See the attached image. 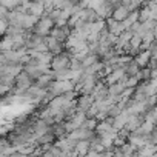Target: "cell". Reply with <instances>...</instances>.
Here are the masks:
<instances>
[{
	"label": "cell",
	"instance_id": "obj_1",
	"mask_svg": "<svg viewBox=\"0 0 157 157\" xmlns=\"http://www.w3.org/2000/svg\"><path fill=\"white\" fill-rule=\"evenodd\" d=\"M71 59H72V54L65 49L60 56H54V60H52V63H51V69H52L54 72L63 71V69H69V66H71Z\"/></svg>",
	"mask_w": 157,
	"mask_h": 157
},
{
	"label": "cell",
	"instance_id": "obj_2",
	"mask_svg": "<svg viewBox=\"0 0 157 157\" xmlns=\"http://www.w3.org/2000/svg\"><path fill=\"white\" fill-rule=\"evenodd\" d=\"M45 43L48 45L49 52H52L54 56H60V54L63 52V49H65V43L59 42L57 39H54V37H51V36L45 37Z\"/></svg>",
	"mask_w": 157,
	"mask_h": 157
},
{
	"label": "cell",
	"instance_id": "obj_3",
	"mask_svg": "<svg viewBox=\"0 0 157 157\" xmlns=\"http://www.w3.org/2000/svg\"><path fill=\"white\" fill-rule=\"evenodd\" d=\"M125 75H126V69H125V68H117V69H114V71L105 78V82H106L108 86H111V85L119 83Z\"/></svg>",
	"mask_w": 157,
	"mask_h": 157
},
{
	"label": "cell",
	"instance_id": "obj_4",
	"mask_svg": "<svg viewBox=\"0 0 157 157\" xmlns=\"http://www.w3.org/2000/svg\"><path fill=\"white\" fill-rule=\"evenodd\" d=\"M93 105L94 100L91 96H80L77 99V113H88Z\"/></svg>",
	"mask_w": 157,
	"mask_h": 157
},
{
	"label": "cell",
	"instance_id": "obj_5",
	"mask_svg": "<svg viewBox=\"0 0 157 157\" xmlns=\"http://www.w3.org/2000/svg\"><path fill=\"white\" fill-rule=\"evenodd\" d=\"M128 143L132 145L136 149H140V148L149 145V142H148V136H137V134H134V132H131V136L128 137Z\"/></svg>",
	"mask_w": 157,
	"mask_h": 157
},
{
	"label": "cell",
	"instance_id": "obj_6",
	"mask_svg": "<svg viewBox=\"0 0 157 157\" xmlns=\"http://www.w3.org/2000/svg\"><path fill=\"white\" fill-rule=\"evenodd\" d=\"M33 131H34V134H36L37 137H42V136H45V134H48V132L51 131V126H49L45 120L36 119L34 126H33Z\"/></svg>",
	"mask_w": 157,
	"mask_h": 157
},
{
	"label": "cell",
	"instance_id": "obj_7",
	"mask_svg": "<svg viewBox=\"0 0 157 157\" xmlns=\"http://www.w3.org/2000/svg\"><path fill=\"white\" fill-rule=\"evenodd\" d=\"M143 123H145V116H131L125 128H126L129 132H136Z\"/></svg>",
	"mask_w": 157,
	"mask_h": 157
},
{
	"label": "cell",
	"instance_id": "obj_8",
	"mask_svg": "<svg viewBox=\"0 0 157 157\" xmlns=\"http://www.w3.org/2000/svg\"><path fill=\"white\" fill-rule=\"evenodd\" d=\"M129 117H131V114L125 109L119 117H116V119H114V125H113V126H114V129H116L117 132H120L122 129H125V126H126V123H128Z\"/></svg>",
	"mask_w": 157,
	"mask_h": 157
},
{
	"label": "cell",
	"instance_id": "obj_9",
	"mask_svg": "<svg viewBox=\"0 0 157 157\" xmlns=\"http://www.w3.org/2000/svg\"><path fill=\"white\" fill-rule=\"evenodd\" d=\"M45 13H46V10H45V2H42V0H40V2H31V8H29L28 14L42 19V17L45 16Z\"/></svg>",
	"mask_w": 157,
	"mask_h": 157
},
{
	"label": "cell",
	"instance_id": "obj_10",
	"mask_svg": "<svg viewBox=\"0 0 157 157\" xmlns=\"http://www.w3.org/2000/svg\"><path fill=\"white\" fill-rule=\"evenodd\" d=\"M54 82V71L51 69L48 74H43L40 78H39V80L36 82V85L37 86H40L42 90H48L49 86H51V83Z\"/></svg>",
	"mask_w": 157,
	"mask_h": 157
},
{
	"label": "cell",
	"instance_id": "obj_11",
	"mask_svg": "<svg viewBox=\"0 0 157 157\" xmlns=\"http://www.w3.org/2000/svg\"><path fill=\"white\" fill-rule=\"evenodd\" d=\"M106 25H108L109 33H111V34H114V36H119V37H120V36L125 33L123 25H122L120 22H116L114 19H108V20H106Z\"/></svg>",
	"mask_w": 157,
	"mask_h": 157
},
{
	"label": "cell",
	"instance_id": "obj_12",
	"mask_svg": "<svg viewBox=\"0 0 157 157\" xmlns=\"http://www.w3.org/2000/svg\"><path fill=\"white\" fill-rule=\"evenodd\" d=\"M151 59H152V57H151V52H149V51H145V52H140L137 57H134V62L139 65L140 69H145V68H148Z\"/></svg>",
	"mask_w": 157,
	"mask_h": 157
},
{
	"label": "cell",
	"instance_id": "obj_13",
	"mask_svg": "<svg viewBox=\"0 0 157 157\" xmlns=\"http://www.w3.org/2000/svg\"><path fill=\"white\" fill-rule=\"evenodd\" d=\"M40 19L36 17V16H31V14H26L25 16V20H23V29L25 31H33L37 25H39Z\"/></svg>",
	"mask_w": 157,
	"mask_h": 157
},
{
	"label": "cell",
	"instance_id": "obj_14",
	"mask_svg": "<svg viewBox=\"0 0 157 157\" xmlns=\"http://www.w3.org/2000/svg\"><path fill=\"white\" fill-rule=\"evenodd\" d=\"M129 10L128 8H125V6H120V8H117L116 11H114V14H113V19L116 20V22H125L128 17H129Z\"/></svg>",
	"mask_w": 157,
	"mask_h": 157
},
{
	"label": "cell",
	"instance_id": "obj_15",
	"mask_svg": "<svg viewBox=\"0 0 157 157\" xmlns=\"http://www.w3.org/2000/svg\"><path fill=\"white\" fill-rule=\"evenodd\" d=\"M8 51H14V40L10 36H5L0 43V52H8Z\"/></svg>",
	"mask_w": 157,
	"mask_h": 157
},
{
	"label": "cell",
	"instance_id": "obj_16",
	"mask_svg": "<svg viewBox=\"0 0 157 157\" xmlns=\"http://www.w3.org/2000/svg\"><path fill=\"white\" fill-rule=\"evenodd\" d=\"M155 152H157V151H155V146H152V145H146V146L137 149L136 157H152Z\"/></svg>",
	"mask_w": 157,
	"mask_h": 157
},
{
	"label": "cell",
	"instance_id": "obj_17",
	"mask_svg": "<svg viewBox=\"0 0 157 157\" xmlns=\"http://www.w3.org/2000/svg\"><path fill=\"white\" fill-rule=\"evenodd\" d=\"M0 5L5 6V8L10 10V11H16V10L20 8L22 0H0Z\"/></svg>",
	"mask_w": 157,
	"mask_h": 157
},
{
	"label": "cell",
	"instance_id": "obj_18",
	"mask_svg": "<svg viewBox=\"0 0 157 157\" xmlns=\"http://www.w3.org/2000/svg\"><path fill=\"white\" fill-rule=\"evenodd\" d=\"M139 72H140V68H139V65H137L136 62H131V63L126 66V75H128V77H136Z\"/></svg>",
	"mask_w": 157,
	"mask_h": 157
},
{
	"label": "cell",
	"instance_id": "obj_19",
	"mask_svg": "<svg viewBox=\"0 0 157 157\" xmlns=\"http://www.w3.org/2000/svg\"><path fill=\"white\" fill-rule=\"evenodd\" d=\"M142 43H143V39H142L140 36H137V34H134V37H132L131 42H129V45H131V48H132L134 51H139L140 46H142Z\"/></svg>",
	"mask_w": 157,
	"mask_h": 157
},
{
	"label": "cell",
	"instance_id": "obj_20",
	"mask_svg": "<svg viewBox=\"0 0 157 157\" xmlns=\"http://www.w3.org/2000/svg\"><path fill=\"white\" fill-rule=\"evenodd\" d=\"M71 71H83V65L80 60H77V59H71V66H69Z\"/></svg>",
	"mask_w": 157,
	"mask_h": 157
},
{
	"label": "cell",
	"instance_id": "obj_21",
	"mask_svg": "<svg viewBox=\"0 0 157 157\" xmlns=\"http://www.w3.org/2000/svg\"><path fill=\"white\" fill-rule=\"evenodd\" d=\"M122 113H123V109H122L119 105H114V106H111V108H109V117H113V119L119 117Z\"/></svg>",
	"mask_w": 157,
	"mask_h": 157
},
{
	"label": "cell",
	"instance_id": "obj_22",
	"mask_svg": "<svg viewBox=\"0 0 157 157\" xmlns=\"http://www.w3.org/2000/svg\"><path fill=\"white\" fill-rule=\"evenodd\" d=\"M146 105H148V109H149V111H152V109L157 106V96L148 97V99H146Z\"/></svg>",
	"mask_w": 157,
	"mask_h": 157
},
{
	"label": "cell",
	"instance_id": "obj_23",
	"mask_svg": "<svg viewBox=\"0 0 157 157\" xmlns=\"http://www.w3.org/2000/svg\"><path fill=\"white\" fill-rule=\"evenodd\" d=\"M139 83H140V82L137 80L136 77H129L128 82H126V88H134V90H136V88L139 86Z\"/></svg>",
	"mask_w": 157,
	"mask_h": 157
},
{
	"label": "cell",
	"instance_id": "obj_24",
	"mask_svg": "<svg viewBox=\"0 0 157 157\" xmlns=\"http://www.w3.org/2000/svg\"><path fill=\"white\" fill-rule=\"evenodd\" d=\"M36 51H39V52H49V48H48V45L43 42L42 45H39V46L36 48Z\"/></svg>",
	"mask_w": 157,
	"mask_h": 157
},
{
	"label": "cell",
	"instance_id": "obj_25",
	"mask_svg": "<svg viewBox=\"0 0 157 157\" xmlns=\"http://www.w3.org/2000/svg\"><path fill=\"white\" fill-rule=\"evenodd\" d=\"M149 52H151V57L157 60V42H154V43H152V46H151Z\"/></svg>",
	"mask_w": 157,
	"mask_h": 157
},
{
	"label": "cell",
	"instance_id": "obj_26",
	"mask_svg": "<svg viewBox=\"0 0 157 157\" xmlns=\"http://www.w3.org/2000/svg\"><path fill=\"white\" fill-rule=\"evenodd\" d=\"M151 83H152V85L157 88V77H155V78H152V80H151Z\"/></svg>",
	"mask_w": 157,
	"mask_h": 157
},
{
	"label": "cell",
	"instance_id": "obj_27",
	"mask_svg": "<svg viewBox=\"0 0 157 157\" xmlns=\"http://www.w3.org/2000/svg\"><path fill=\"white\" fill-rule=\"evenodd\" d=\"M154 37H155V42H157V25H155V28H154Z\"/></svg>",
	"mask_w": 157,
	"mask_h": 157
},
{
	"label": "cell",
	"instance_id": "obj_28",
	"mask_svg": "<svg viewBox=\"0 0 157 157\" xmlns=\"http://www.w3.org/2000/svg\"><path fill=\"white\" fill-rule=\"evenodd\" d=\"M152 157H157V152H155V154H154V155H152Z\"/></svg>",
	"mask_w": 157,
	"mask_h": 157
},
{
	"label": "cell",
	"instance_id": "obj_29",
	"mask_svg": "<svg viewBox=\"0 0 157 157\" xmlns=\"http://www.w3.org/2000/svg\"><path fill=\"white\" fill-rule=\"evenodd\" d=\"M154 20H155V22H157V16H155V19H154Z\"/></svg>",
	"mask_w": 157,
	"mask_h": 157
}]
</instances>
